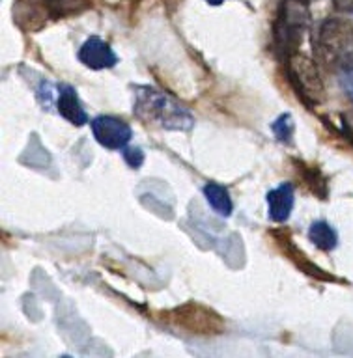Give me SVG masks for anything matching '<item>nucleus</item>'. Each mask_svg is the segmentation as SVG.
<instances>
[{
  "instance_id": "nucleus-7",
  "label": "nucleus",
  "mask_w": 353,
  "mask_h": 358,
  "mask_svg": "<svg viewBox=\"0 0 353 358\" xmlns=\"http://www.w3.org/2000/svg\"><path fill=\"white\" fill-rule=\"evenodd\" d=\"M58 99H56V110L60 112V116L67 120L73 125H84L88 122V116L83 108V103L78 99L77 90L69 86V84H60L58 86Z\"/></svg>"
},
{
  "instance_id": "nucleus-15",
  "label": "nucleus",
  "mask_w": 353,
  "mask_h": 358,
  "mask_svg": "<svg viewBox=\"0 0 353 358\" xmlns=\"http://www.w3.org/2000/svg\"><path fill=\"white\" fill-rule=\"evenodd\" d=\"M50 4L58 6L60 10H75V6H77V2H81V0H49Z\"/></svg>"
},
{
  "instance_id": "nucleus-8",
  "label": "nucleus",
  "mask_w": 353,
  "mask_h": 358,
  "mask_svg": "<svg viewBox=\"0 0 353 358\" xmlns=\"http://www.w3.org/2000/svg\"><path fill=\"white\" fill-rule=\"evenodd\" d=\"M268 213L273 222H286L293 209L296 201V190L291 183H282L277 189L268 192Z\"/></svg>"
},
{
  "instance_id": "nucleus-3",
  "label": "nucleus",
  "mask_w": 353,
  "mask_h": 358,
  "mask_svg": "<svg viewBox=\"0 0 353 358\" xmlns=\"http://www.w3.org/2000/svg\"><path fill=\"white\" fill-rule=\"evenodd\" d=\"M310 22L308 0H284L275 24V45L286 56L297 50Z\"/></svg>"
},
{
  "instance_id": "nucleus-10",
  "label": "nucleus",
  "mask_w": 353,
  "mask_h": 358,
  "mask_svg": "<svg viewBox=\"0 0 353 358\" xmlns=\"http://www.w3.org/2000/svg\"><path fill=\"white\" fill-rule=\"evenodd\" d=\"M308 239L312 241V245L318 246L319 250L329 252L336 246L338 237H336L335 229L331 228L325 220H316L308 228Z\"/></svg>"
},
{
  "instance_id": "nucleus-9",
  "label": "nucleus",
  "mask_w": 353,
  "mask_h": 358,
  "mask_svg": "<svg viewBox=\"0 0 353 358\" xmlns=\"http://www.w3.org/2000/svg\"><path fill=\"white\" fill-rule=\"evenodd\" d=\"M204 196H206L207 203L213 211L221 215V217H230L234 211V203L230 198L228 190L224 189L223 185L219 183H207L204 187Z\"/></svg>"
},
{
  "instance_id": "nucleus-14",
  "label": "nucleus",
  "mask_w": 353,
  "mask_h": 358,
  "mask_svg": "<svg viewBox=\"0 0 353 358\" xmlns=\"http://www.w3.org/2000/svg\"><path fill=\"white\" fill-rule=\"evenodd\" d=\"M340 13H353V0H331Z\"/></svg>"
},
{
  "instance_id": "nucleus-5",
  "label": "nucleus",
  "mask_w": 353,
  "mask_h": 358,
  "mask_svg": "<svg viewBox=\"0 0 353 358\" xmlns=\"http://www.w3.org/2000/svg\"><path fill=\"white\" fill-rule=\"evenodd\" d=\"M94 138L106 150H123L131 140V127L122 117L97 116L92 120Z\"/></svg>"
},
{
  "instance_id": "nucleus-12",
  "label": "nucleus",
  "mask_w": 353,
  "mask_h": 358,
  "mask_svg": "<svg viewBox=\"0 0 353 358\" xmlns=\"http://www.w3.org/2000/svg\"><path fill=\"white\" fill-rule=\"evenodd\" d=\"M123 157L131 168H140V164L144 162V153L140 151V148H127L123 151Z\"/></svg>"
},
{
  "instance_id": "nucleus-13",
  "label": "nucleus",
  "mask_w": 353,
  "mask_h": 358,
  "mask_svg": "<svg viewBox=\"0 0 353 358\" xmlns=\"http://www.w3.org/2000/svg\"><path fill=\"white\" fill-rule=\"evenodd\" d=\"M342 88H344V94L349 97V101L353 103V69L342 73Z\"/></svg>"
},
{
  "instance_id": "nucleus-11",
  "label": "nucleus",
  "mask_w": 353,
  "mask_h": 358,
  "mask_svg": "<svg viewBox=\"0 0 353 358\" xmlns=\"http://www.w3.org/2000/svg\"><path fill=\"white\" fill-rule=\"evenodd\" d=\"M293 120H291L290 114H284V116H280L277 122L273 123V133L277 136L279 142H284V144H290L291 136H293Z\"/></svg>"
},
{
  "instance_id": "nucleus-6",
  "label": "nucleus",
  "mask_w": 353,
  "mask_h": 358,
  "mask_svg": "<svg viewBox=\"0 0 353 358\" xmlns=\"http://www.w3.org/2000/svg\"><path fill=\"white\" fill-rule=\"evenodd\" d=\"M78 60L90 69H111L116 66L118 56L114 55V50L111 49V45L103 41L97 36H92L83 43V47L78 49Z\"/></svg>"
},
{
  "instance_id": "nucleus-4",
  "label": "nucleus",
  "mask_w": 353,
  "mask_h": 358,
  "mask_svg": "<svg viewBox=\"0 0 353 358\" xmlns=\"http://www.w3.org/2000/svg\"><path fill=\"white\" fill-rule=\"evenodd\" d=\"M286 71L288 80L296 90L297 97L307 106H318L325 97V86L318 66L312 58L293 50L286 56Z\"/></svg>"
},
{
  "instance_id": "nucleus-2",
  "label": "nucleus",
  "mask_w": 353,
  "mask_h": 358,
  "mask_svg": "<svg viewBox=\"0 0 353 358\" xmlns=\"http://www.w3.org/2000/svg\"><path fill=\"white\" fill-rule=\"evenodd\" d=\"M133 112L144 123H151L167 131H191L195 117L170 95L150 86L134 88Z\"/></svg>"
},
{
  "instance_id": "nucleus-16",
  "label": "nucleus",
  "mask_w": 353,
  "mask_h": 358,
  "mask_svg": "<svg viewBox=\"0 0 353 358\" xmlns=\"http://www.w3.org/2000/svg\"><path fill=\"white\" fill-rule=\"evenodd\" d=\"M207 4H212V6H219V4H223L224 0H206Z\"/></svg>"
},
{
  "instance_id": "nucleus-1",
  "label": "nucleus",
  "mask_w": 353,
  "mask_h": 358,
  "mask_svg": "<svg viewBox=\"0 0 353 358\" xmlns=\"http://www.w3.org/2000/svg\"><path fill=\"white\" fill-rule=\"evenodd\" d=\"M316 60L329 71L346 73L353 69V24L346 19H327L312 39Z\"/></svg>"
}]
</instances>
